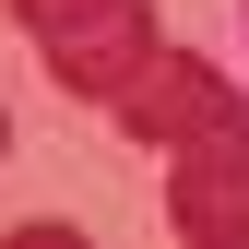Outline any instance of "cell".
Instances as JSON below:
<instances>
[{
    "instance_id": "3957f363",
    "label": "cell",
    "mask_w": 249,
    "mask_h": 249,
    "mask_svg": "<svg viewBox=\"0 0 249 249\" xmlns=\"http://www.w3.org/2000/svg\"><path fill=\"white\" fill-rule=\"evenodd\" d=\"M0 142H12V107H0Z\"/></svg>"
},
{
    "instance_id": "7a4b0ae2",
    "label": "cell",
    "mask_w": 249,
    "mask_h": 249,
    "mask_svg": "<svg viewBox=\"0 0 249 249\" xmlns=\"http://www.w3.org/2000/svg\"><path fill=\"white\" fill-rule=\"evenodd\" d=\"M12 24L48 48L59 95H95V107H119L154 59H166V24H154L142 0H12Z\"/></svg>"
},
{
    "instance_id": "6da1fadb",
    "label": "cell",
    "mask_w": 249,
    "mask_h": 249,
    "mask_svg": "<svg viewBox=\"0 0 249 249\" xmlns=\"http://www.w3.org/2000/svg\"><path fill=\"white\" fill-rule=\"evenodd\" d=\"M119 131H142L154 154H166L178 237H202V249H237L249 237V95L213 83V59L166 48L131 95H119Z\"/></svg>"
}]
</instances>
